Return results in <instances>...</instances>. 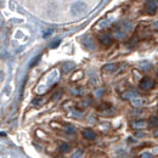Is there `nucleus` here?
<instances>
[{
	"label": "nucleus",
	"mask_w": 158,
	"mask_h": 158,
	"mask_svg": "<svg viewBox=\"0 0 158 158\" xmlns=\"http://www.w3.org/2000/svg\"><path fill=\"white\" fill-rule=\"evenodd\" d=\"M117 67H118V66H117L116 63H110V64H106L102 69H103L105 72H114V71L117 69Z\"/></svg>",
	"instance_id": "nucleus-6"
},
{
	"label": "nucleus",
	"mask_w": 158,
	"mask_h": 158,
	"mask_svg": "<svg viewBox=\"0 0 158 158\" xmlns=\"http://www.w3.org/2000/svg\"><path fill=\"white\" fill-rule=\"evenodd\" d=\"M60 41H56V43H52V45H51V48H56V46H59Z\"/></svg>",
	"instance_id": "nucleus-14"
},
{
	"label": "nucleus",
	"mask_w": 158,
	"mask_h": 158,
	"mask_svg": "<svg viewBox=\"0 0 158 158\" xmlns=\"http://www.w3.org/2000/svg\"><path fill=\"white\" fill-rule=\"evenodd\" d=\"M133 128H136V129L145 128V122H134L133 123Z\"/></svg>",
	"instance_id": "nucleus-9"
},
{
	"label": "nucleus",
	"mask_w": 158,
	"mask_h": 158,
	"mask_svg": "<svg viewBox=\"0 0 158 158\" xmlns=\"http://www.w3.org/2000/svg\"><path fill=\"white\" fill-rule=\"evenodd\" d=\"M83 136L86 138L88 140H94L95 139V133L91 130V129H85L83 131Z\"/></svg>",
	"instance_id": "nucleus-5"
},
{
	"label": "nucleus",
	"mask_w": 158,
	"mask_h": 158,
	"mask_svg": "<svg viewBox=\"0 0 158 158\" xmlns=\"http://www.w3.org/2000/svg\"><path fill=\"white\" fill-rule=\"evenodd\" d=\"M73 67H74V64H73V63L67 62L66 64H63V71H64V72H69V71H71Z\"/></svg>",
	"instance_id": "nucleus-10"
},
{
	"label": "nucleus",
	"mask_w": 158,
	"mask_h": 158,
	"mask_svg": "<svg viewBox=\"0 0 158 158\" xmlns=\"http://www.w3.org/2000/svg\"><path fill=\"white\" fill-rule=\"evenodd\" d=\"M84 45H85V48H88V49H94V48H95L94 41H93V39H91L90 37H86V38H85V40H84Z\"/></svg>",
	"instance_id": "nucleus-7"
},
{
	"label": "nucleus",
	"mask_w": 158,
	"mask_h": 158,
	"mask_svg": "<svg viewBox=\"0 0 158 158\" xmlns=\"http://www.w3.org/2000/svg\"><path fill=\"white\" fill-rule=\"evenodd\" d=\"M61 150H62V151H68V150H69V146H68L67 143H66V145L63 143V145H62V148H61Z\"/></svg>",
	"instance_id": "nucleus-12"
},
{
	"label": "nucleus",
	"mask_w": 158,
	"mask_h": 158,
	"mask_svg": "<svg viewBox=\"0 0 158 158\" xmlns=\"http://www.w3.org/2000/svg\"><path fill=\"white\" fill-rule=\"evenodd\" d=\"M156 135H157V136H158V131H157V133H156Z\"/></svg>",
	"instance_id": "nucleus-15"
},
{
	"label": "nucleus",
	"mask_w": 158,
	"mask_h": 158,
	"mask_svg": "<svg viewBox=\"0 0 158 158\" xmlns=\"http://www.w3.org/2000/svg\"><path fill=\"white\" fill-rule=\"evenodd\" d=\"M157 7H158V4L156 0H148L147 4H146V12L148 15H153V14H156Z\"/></svg>",
	"instance_id": "nucleus-3"
},
{
	"label": "nucleus",
	"mask_w": 158,
	"mask_h": 158,
	"mask_svg": "<svg viewBox=\"0 0 158 158\" xmlns=\"http://www.w3.org/2000/svg\"><path fill=\"white\" fill-rule=\"evenodd\" d=\"M152 27H153V29H156V31H158V21H157V22H155V23H153V26H152Z\"/></svg>",
	"instance_id": "nucleus-13"
},
{
	"label": "nucleus",
	"mask_w": 158,
	"mask_h": 158,
	"mask_svg": "<svg viewBox=\"0 0 158 158\" xmlns=\"http://www.w3.org/2000/svg\"><path fill=\"white\" fill-rule=\"evenodd\" d=\"M153 86H155V81L151 78H148V77H145V78L140 81V88L143 89V90H150Z\"/></svg>",
	"instance_id": "nucleus-2"
},
{
	"label": "nucleus",
	"mask_w": 158,
	"mask_h": 158,
	"mask_svg": "<svg viewBox=\"0 0 158 158\" xmlns=\"http://www.w3.org/2000/svg\"><path fill=\"white\" fill-rule=\"evenodd\" d=\"M71 11H72L73 15H81V14H84L86 11V4L83 2V1H78V2L72 5Z\"/></svg>",
	"instance_id": "nucleus-1"
},
{
	"label": "nucleus",
	"mask_w": 158,
	"mask_h": 158,
	"mask_svg": "<svg viewBox=\"0 0 158 158\" xmlns=\"http://www.w3.org/2000/svg\"><path fill=\"white\" fill-rule=\"evenodd\" d=\"M99 41L102 45L108 46V45H111V44L113 43V39H112V37H111L110 34H101L99 37Z\"/></svg>",
	"instance_id": "nucleus-4"
},
{
	"label": "nucleus",
	"mask_w": 158,
	"mask_h": 158,
	"mask_svg": "<svg viewBox=\"0 0 158 158\" xmlns=\"http://www.w3.org/2000/svg\"><path fill=\"white\" fill-rule=\"evenodd\" d=\"M142 99L141 98H139V96H135V98H133L131 99V103L134 105V106H136V107H140L141 105H142Z\"/></svg>",
	"instance_id": "nucleus-8"
},
{
	"label": "nucleus",
	"mask_w": 158,
	"mask_h": 158,
	"mask_svg": "<svg viewBox=\"0 0 158 158\" xmlns=\"http://www.w3.org/2000/svg\"><path fill=\"white\" fill-rule=\"evenodd\" d=\"M150 124L153 127H158V117H153L150 119Z\"/></svg>",
	"instance_id": "nucleus-11"
}]
</instances>
